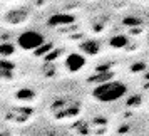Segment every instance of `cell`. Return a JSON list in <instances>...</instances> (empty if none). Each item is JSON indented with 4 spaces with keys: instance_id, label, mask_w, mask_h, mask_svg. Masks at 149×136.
<instances>
[{
    "instance_id": "obj_7",
    "label": "cell",
    "mask_w": 149,
    "mask_h": 136,
    "mask_svg": "<svg viewBox=\"0 0 149 136\" xmlns=\"http://www.w3.org/2000/svg\"><path fill=\"white\" fill-rule=\"evenodd\" d=\"M127 37L126 35H116V37H112L111 39V46L112 47H119V49H122V47H126L127 46Z\"/></svg>"
},
{
    "instance_id": "obj_5",
    "label": "cell",
    "mask_w": 149,
    "mask_h": 136,
    "mask_svg": "<svg viewBox=\"0 0 149 136\" xmlns=\"http://www.w3.org/2000/svg\"><path fill=\"white\" fill-rule=\"evenodd\" d=\"M29 19V14L27 10H22V8H17V10H12V12H8L7 17H5V20L8 24H12V25H19V24H24V22Z\"/></svg>"
},
{
    "instance_id": "obj_8",
    "label": "cell",
    "mask_w": 149,
    "mask_h": 136,
    "mask_svg": "<svg viewBox=\"0 0 149 136\" xmlns=\"http://www.w3.org/2000/svg\"><path fill=\"white\" fill-rule=\"evenodd\" d=\"M67 22H72L70 15H55V17H52L49 20V24L50 25H57V24H67Z\"/></svg>"
},
{
    "instance_id": "obj_9",
    "label": "cell",
    "mask_w": 149,
    "mask_h": 136,
    "mask_svg": "<svg viewBox=\"0 0 149 136\" xmlns=\"http://www.w3.org/2000/svg\"><path fill=\"white\" fill-rule=\"evenodd\" d=\"M12 52H14V47L12 46H2L0 47V54L2 55H10Z\"/></svg>"
},
{
    "instance_id": "obj_3",
    "label": "cell",
    "mask_w": 149,
    "mask_h": 136,
    "mask_svg": "<svg viewBox=\"0 0 149 136\" xmlns=\"http://www.w3.org/2000/svg\"><path fill=\"white\" fill-rule=\"evenodd\" d=\"M52 113L57 119H64V118H72L75 116L79 111H81V104L72 101H65V99H61L52 104Z\"/></svg>"
},
{
    "instance_id": "obj_10",
    "label": "cell",
    "mask_w": 149,
    "mask_h": 136,
    "mask_svg": "<svg viewBox=\"0 0 149 136\" xmlns=\"http://www.w3.org/2000/svg\"><path fill=\"white\" fill-rule=\"evenodd\" d=\"M0 136H2V135H0Z\"/></svg>"
},
{
    "instance_id": "obj_1",
    "label": "cell",
    "mask_w": 149,
    "mask_h": 136,
    "mask_svg": "<svg viewBox=\"0 0 149 136\" xmlns=\"http://www.w3.org/2000/svg\"><path fill=\"white\" fill-rule=\"evenodd\" d=\"M126 94H127V86L122 81H116V79H109L106 82H101L92 89V97L99 102L119 101Z\"/></svg>"
},
{
    "instance_id": "obj_2",
    "label": "cell",
    "mask_w": 149,
    "mask_h": 136,
    "mask_svg": "<svg viewBox=\"0 0 149 136\" xmlns=\"http://www.w3.org/2000/svg\"><path fill=\"white\" fill-rule=\"evenodd\" d=\"M17 44L24 50H39V47H42L45 44V39L37 30H25V32H22L19 35Z\"/></svg>"
},
{
    "instance_id": "obj_4",
    "label": "cell",
    "mask_w": 149,
    "mask_h": 136,
    "mask_svg": "<svg viewBox=\"0 0 149 136\" xmlns=\"http://www.w3.org/2000/svg\"><path fill=\"white\" fill-rule=\"evenodd\" d=\"M64 64H65V67H67L70 72H77V71H81V69L86 66V57L82 54H79V52H72V54H69L67 57H65Z\"/></svg>"
},
{
    "instance_id": "obj_6",
    "label": "cell",
    "mask_w": 149,
    "mask_h": 136,
    "mask_svg": "<svg viewBox=\"0 0 149 136\" xmlns=\"http://www.w3.org/2000/svg\"><path fill=\"white\" fill-rule=\"evenodd\" d=\"M99 49L101 47H99V44L95 41H86V42H82V46H81V50L87 55H95L99 52Z\"/></svg>"
}]
</instances>
